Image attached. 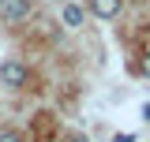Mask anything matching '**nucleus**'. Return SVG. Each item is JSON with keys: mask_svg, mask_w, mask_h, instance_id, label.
<instances>
[{"mask_svg": "<svg viewBox=\"0 0 150 142\" xmlns=\"http://www.w3.org/2000/svg\"><path fill=\"white\" fill-rule=\"evenodd\" d=\"M23 82H26V67H23L19 60H4V64H0V86L19 90Z\"/></svg>", "mask_w": 150, "mask_h": 142, "instance_id": "obj_1", "label": "nucleus"}, {"mask_svg": "<svg viewBox=\"0 0 150 142\" xmlns=\"http://www.w3.org/2000/svg\"><path fill=\"white\" fill-rule=\"evenodd\" d=\"M60 19H64V26H71V30H79V26L86 22V8H79V4H64V11H60Z\"/></svg>", "mask_w": 150, "mask_h": 142, "instance_id": "obj_2", "label": "nucleus"}, {"mask_svg": "<svg viewBox=\"0 0 150 142\" xmlns=\"http://www.w3.org/2000/svg\"><path fill=\"white\" fill-rule=\"evenodd\" d=\"M26 11H30V0H8L4 4V22H19Z\"/></svg>", "mask_w": 150, "mask_h": 142, "instance_id": "obj_3", "label": "nucleus"}, {"mask_svg": "<svg viewBox=\"0 0 150 142\" xmlns=\"http://www.w3.org/2000/svg\"><path fill=\"white\" fill-rule=\"evenodd\" d=\"M90 11L98 19H112L116 11H120V0H90Z\"/></svg>", "mask_w": 150, "mask_h": 142, "instance_id": "obj_4", "label": "nucleus"}, {"mask_svg": "<svg viewBox=\"0 0 150 142\" xmlns=\"http://www.w3.org/2000/svg\"><path fill=\"white\" fill-rule=\"evenodd\" d=\"M139 75H143V79H150V53L139 56Z\"/></svg>", "mask_w": 150, "mask_h": 142, "instance_id": "obj_5", "label": "nucleus"}, {"mask_svg": "<svg viewBox=\"0 0 150 142\" xmlns=\"http://www.w3.org/2000/svg\"><path fill=\"white\" fill-rule=\"evenodd\" d=\"M0 142H23L19 131H0Z\"/></svg>", "mask_w": 150, "mask_h": 142, "instance_id": "obj_6", "label": "nucleus"}, {"mask_svg": "<svg viewBox=\"0 0 150 142\" xmlns=\"http://www.w3.org/2000/svg\"><path fill=\"white\" fill-rule=\"evenodd\" d=\"M143 120H150V105H143Z\"/></svg>", "mask_w": 150, "mask_h": 142, "instance_id": "obj_7", "label": "nucleus"}, {"mask_svg": "<svg viewBox=\"0 0 150 142\" xmlns=\"http://www.w3.org/2000/svg\"><path fill=\"white\" fill-rule=\"evenodd\" d=\"M71 142H86V135H75V138H71Z\"/></svg>", "mask_w": 150, "mask_h": 142, "instance_id": "obj_8", "label": "nucleus"}, {"mask_svg": "<svg viewBox=\"0 0 150 142\" xmlns=\"http://www.w3.org/2000/svg\"><path fill=\"white\" fill-rule=\"evenodd\" d=\"M4 4H8V0H0V8H4Z\"/></svg>", "mask_w": 150, "mask_h": 142, "instance_id": "obj_9", "label": "nucleus"}]
</instances>
